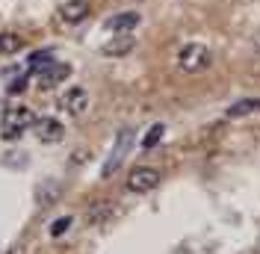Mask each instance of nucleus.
Here are the masks:
<instances>
[{
    "instance_id": "obj_13",
    "label": "nucleus",
    "mask_w": 260,
    "mask_h": 254,
    "mask_svg": "<svg viewBox=\"0 0 260 254\" xmlns=\"http://www.w3.org/2000/svg\"><path fill=\"white\" fill-rule=\"evenodd\" d=\"M133 48V39H118V42H110V45H104V53L107 56H121V53H127V50Z\"/></svg>"
},
{
    "instance_id": "obj_4",
    "label": "nucleus",
    "mask_w": 260,
    "mask_h": 254,
    "mask_svg": "<svg viewBox=\"0 0 260 254\" xmlns=\"http://www.w3.org/2000/svg\"><path fill=\"white\" fill-rule=\"evenodd\" d=\"M59 107H62L68 115L80 118L83 112L89 110V92H86L83 86H71V89H65V95L59 98Z\"/></svg>"
},
{
    "instance_id": "obj_3",
    "label": "nucleus",
    "mask_w": 260,
    "mask_h": 254,
    "mask_svg": "<svg viewBox=\"0 0 260 254\" xmlns=\"http://www.w3.org/2000/svg\"><path fill=\"white\" fill-rule=\"evenodd\" d=\"M160 180H162V175L154 169V166H136V169L127 175V189L136 192V195H145V192L157 189Z\"/></svg>"
},
{
    "instance_id": "obj_1",
    "label": "nucleus",
    "mask_w": 260,
    "mask_h": 254,
    "mask_svg": "<svg viewBox=\"0 0 260 254\" xmlns=\"http://www.w3.org/2000/svg\"><path fill=\"white\" fill-rule=\"evenodd\" d=\"M210 62H213V53L201 42H189V45H183L178 50V68L186 71V74H201V71L210 68Z\"/></svg>"
},
{
    "instance_id": "obj_7",
    "label": "nucleus",
    "mask_w": 260,
    "mask_h": 254,
    "mask_svg": "<svg viewBox=\"0 0 260 254\" xmlns=\"http://www.w3.org/2000/svg\"><path fill=\"white\" fill-rule=\"evenodd\" d=\"M89 9H92L89 0H68V3L59 6V18H62L65 24H80L83 18L89 15Z\"/></svg>"
},
{
    "instance_id": "obj_5",
    "label": "nucleus",
    "mask_w": 260,
    "mask_h": 254,
    "mask_svg": "<svg viewBox=\"0 0 260 254\" xmlns=\"http://www.w3.org/2000/svg\"><path fill=\"white\" fill-rule=\"evenodd\" d=\"M130 139H133V133H130V130H121V133H118V142H115L113 154H110V160L104 163V172H101L104 177H110L115 169L121 166V160H124V154H127V148H130Z\"/></svg>"
},
{
    "instance_id": "obj_14",
    "label": "nucleus",
    "mask_w": 260,
    "mask_h": 254,
    "mask_svg": "<svg viewBox=\"0 0 260 254\" xmlns=\"http://www.w3.org/2000/svg\"><path fill=\"white\" fill-rule=\"evenodd\" d=\"M50 62H53V56H50L48 50H45V53H30V59H27V68L39 74V71H45Z\"/></svg>"
},
{
    "instance_id": "obj_16",
    "label": "nucleus",
    "mask_w": 260,
    "mask_h": 254,
    "mask_svg": "<svg viewBox=\"0 0 260 254\" xmlns=\"http://www.w3.org/2000/svg\"><path fill=\"white\" fill-rule=\"evenodd\" d=\"M27 89V77H18L9 83V95H18V92H24Z\"/></svg>"
},
{
    "instance_id": "obj_12",
    "label": "nucleus",
    "mask_w": 260,
    "mask_h": 254,
    "mask_svg": "<svg viewBox=\"0 0 260 254\" xmlns=\"http://www.w3.org/2000/svg\"><path fill=\"white\" fill-rule=\"evenodd\" d=\"M71 225H74V219H71V216H59V219H53V222H50V237L53 239H59V237H65V234H68V231H71Z\"/></svg>"
},
{
    "instance_id": "obj_8",
    "label": "nucleus",
    "mask_w": 260,
    "mask_h": 254,
    "mask_svg": "<svg viewBox=\"0 0 260 254\" xmlns=\"http://www.w3.org/2000/svg\"><path fill=\"white\" fill-rule=\"evenodd\" d=\"M62 133H65V127L59 124L56 118H39V121H36V136H39L42 142H48V145L59 142Z\"/></svg>"
},
{
    "instance_id": "obj_10",
    "label": "nucleus",
    "mask_w": 260,
    "mask_h": 254,
    "mask_svg": "<svg viewBox=\"0 0 260 254\" xmlns=\"http://www.w3.org/2000/svg\"><path fill=\"white\" fill-rule=\"evenodd\" d=\"M260 112V98H243V101H234L225 110L228 118H245V115H254Z\"/></svg>"
},
{
    "instance_id": "obj_2",
    "label": "nucleus",
    "mask_w": 260,
    "mask_h": 254,
    "mask_svg": "<svg viewBox=\"0 0 260 254\" xmlns=\"http://www.w3.org/2000/svg\"><path fill=\"white\" fill-rule=\"evenodd\" d=\"M36 124V115L30 107H15L3 115V139H18L21 133H27V127Z\"/></svg>"
},
{
    "instance_id": "obj_6",
    "label": "nucleus",
    "mask_w": 260,
    "mask_h": 254,
    "mask_svg": "<svg viewBox=\"0 0 260 254\" xmlns=\"http://www.w3.org/2000/svg\"><path fill=\"white\" fill-rule=\"evenodd\" d=\"M68 74H71V65L50 62L45 71H39V86H42V89H53V86H59Z\"/></svg>"
},
{
    "instance_id": "obj_11",
    "label": "nucleus",
    "mask_w": 260,
    "mask_h": 254,
    "mask_svg": "<svg viewBox=\"0 0 260 254\" xmlns=\"http://www.w3.org/2000/svg\"><path fill=\"white\" fill-rule=\"evenodd\" d=\"M24 48V39L18 33H0V56H12Z\"/></svg>"
},
{
    "instance_id": "obj_15",
    "label": "nucleus",
    "mask_w": 260,
    "mask_h": 254,
    "mask_svg": "<svg viewBox=\"0 0 260 254\" xmlns=\"http://www.w3.org/2000/svg\"><path fill=\"white\" fill-rule=\"evenodd\" d=\"M162 133H166V127H162V124H154L151 130H148V136L142 139V148H154V145L162 139Z\"/></svg>"
},
{
    "instance_id": "obj_9",
    "label": "nucleus",
    "mask_w": 260,
    "mask_h": 254,
    "mask_svg": "<svg viewBox=\"0 0 260 254\" xmlns=\"http://www.w3.org/2000/svg\"><path fill=\"white\" fill-rule=\"evenodd\" d=\"M139 24H142V15H139V12H118V15H113L110 21H107V30L130 33V30H136Z\"/></svg>"
},
{
    "instance_id": "obj_17",
    "label": "nucleus",
    "mask_w": 260,
    "mask_h": 254,
    "mask_svg": "<svg viewBox=\"0 0 260 254\" xmlns=\"http://www.w3.org/2000/svg\"><path fill=\"white\" fill-rule=\"evenodd\" d=\"M254 50H257V56H260V33L254 36Z\"/></svg>"
}]
</instances>
